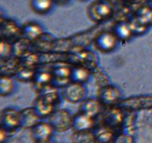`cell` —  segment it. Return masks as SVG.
<instances>
[{"label": "cell", "mask_w": 152, "mask_h": 143, "mask_svg": "<svg viewBox=\"0 0 152 143\" xmlns=\"http://www.w3.org/2000/svg\"><path fill=\"white\" fill-rule=\"evenodd\" d=\"M59 101L58 88L50 84L42 89L34 100L31 107L40 119L49 117L56 110Z\"/></svg>", "instance_id": "cell-1"}, {"label": "cell", "mask_w": 152, "mask_h": 143, "mask_svg": "<svg viewBox=\"0 0 152 143\" xmlns=\"http://www.w3.org/2000/svg\"><path fill=\"white\" fill-rule=\"evenodd\" d=\"M114 6L109 0H95L88 5L86 13L91 21L101 22L111 17Z\"/></svg>", "instance_id": "cell-2"}, {"label": "cell", "mask_w": 152, "mask_h": 143, "mask_svg": "<svg viewBox=\"0 0 152 143\" xmlns=\"http://www.w3.org/2000/svg\"><path fill=\"white\" fill-rule=\"evenodd\" d=\"M48 118V123L55 132L64 133L72 129L74 116L65 109L56 110Z\"/></svg>", "instance_id": "cell-3"}, {"label": "cell", "mask_w": 152, "mask_h": 143, "mask_svg": "<svg viewBox=\"0 0 152 143\" xmlns=\"http://www.w3.org/2000/svg\"><path fill=\"white\" fill-rule=\"evenodd\" d=\"M0 36L1 40H6L13 44L22 37V28L13 19L1 18L0 22Z\"/></svg>", "instance_id": "cell-4"}, {"label": "cell", "mask_w": 152, "mask_h": 143, "mask_svg": "<svg viewBox=\"0 0 152 143\" xmlns=\"http://www.w3.org/2000/svg\"><path fill=\"white\" fill-rule=\"evenodd\" d=\"M53 76L51 84L56 88L62 89L68 83L71 82V66L66 63H59L54 65L50 70Z\"/></svg>", "instance_id": "cell-5"}, {"label": "cell", "mask_w": 152, "mask_h": 143, "mask_svg": "<svg viewBox=\"0 0 152 143\" xmlns=\"http://www.w3.org/2000/svg\"><path fill=\"white\" fill-rule=\"evenodd\" d=\"M61 95L67 102L77 104L84 100L86 89L83 84L71 81L61 89Z\"/></svg>", "instance_id": "cell-6"}, {"label": "cell", "mask_w": 152, "mask_h": 143, "mask_svg": "<svg viewBox=\"0 0 152 143\" xmlns=\"http://www.w3.org/2000/svg\"><path fill=\"white\" fill-rule=\"evenodd\" d=\"M1 128L8 133L16 131L20 128V113L13 108L7 107L3 109L0 113Z\"/></svg>", "instance_id": "cell-7"}, {"label": "cell", "mask_w": 152, "mask_h": 143, "mask_svg": "<svg viewBox=\"0 0 152 143\" xmlns=\"http://www.w3.org/2000/svg\"><path fill=\"white\" fill-rule=\"evenodd\" d=\"M120 98L121 92L116 86L108 84L99 88L97 99L100 101L102 106L106 107H114L120 102Z\"/></svg>", "instance_id": "cell-8"}, {"label": "cell", "mask_w": 152, "mask_h": 143, "mask_svg": "<svg viewBox=\"0 0 152 143\" xmlns=\"http://www.w3.org/2000/svg\"><path fill=\"white\" fill-rule=\"evenodd\" d=\"M118 41V39L112 31H104L95 37L94 43L98 51L108 53L115 49Z\"/></svg>", "instance_id": "cell-9"}, {"label": "cell", "mask_w": 152, "mask_h": 143, "mask_svg": "<svg viewBox=\"0 0 152 143\" xmlns=\"http://www.w3.org/2000/svg\"><path fill=\"white\" fill-rule=\"evenodd\" d=\"M68 60L72 63L73 65L84 66L91 71L97 66L96 55L91 51L80 50L70 54L68 56Z\"/></svg>", "instance_id": "cell-10"}, {"label": "cell", "mask_w": 152, "mask_h": 143, "mask_svg": "<svg viewBox=\"0 0 152 143\" xmlns=\"http://www.w3.org/2000/svg\"><path fill=\"white\" fill-rule=\"evenodd\" d=\"M125 119V113L117 106L108 107L103 116L105 126L111 129L123 127Z\"/></svg>", "instance_id": "cell-11"}, {"label": "cell", "mask_w": 152, "mask_h": 143, "mask_svg": "<svg viewBox=\"0 0 152 143\" xmlns=\"http://www.w3.org/2000/svg\"><path fill=\"white\" fill-rule=\"evenodd\" d=\"M53 130L49 123L39 122L30 129V136L33 142H44L50 140Z\"/></svg>", "instance_id": "cell-12"}, {"label": "cell", "mask_w": 152, "mask_h": 143, "mask_svg": "<svg viewBox=\"0 0 152 143\" xmlns=\"http://www.w3.org/2000/svg\"><path fill=\"white\" fill-rule=\"evenodd\" d=\"M23 67L20 57L11 56L6 59L0 60V72L1 75L15 76L19 69Z\"/></svg>", "instance_id": "cell-13"}, {"label": "cell", "mask_w": 152, "mask_h": 143, "mask_svg": "<svg viewBox=\"0 0 152 143\" xmlns=\"http://www.w3.org/2000/svg\"><path fill=\"white\" fill-rule=\"evenodd\" d=\"M52 79L53 76L50 71L37 70L34 78L31 82V88L36 93H39L45 87L51 84Z\"/></svg>", "instance_id": "cell-14"}, {"label": "cell", "mask_w": 152, "mask_h": 143, "mask_svg": "<svg viewBox=\"0 0 152 143\" xmlns=\"http://www.w3.org/2000/svg\"><path fill=\"white\" fill-rule=\"evenodd\" d=\"M102 107L103 106L98 99L86 98L80 102L79 106V112L95 119L101 113Z\"/></svg>", "instance_id": "cell-15"}, {"label": "cell", "mask_w": 152, "mask_h": 143, "mask_svg": "<svg viewBox=\"0 0 152 143\" xmlns=\"http://www.w3.org/2000/svg\"><path fill=\"white\" fill-rule=\"evenodd\" d=\"M21 28L22 38L31 43L38 40L44 34L42 27L35 22H25Z\"/></svg>", "instance_id": "cell-16"}, {"label": "cell", "mask_w": 152, "mask_h": 143, "mask_svg": "<svg viewBox=\"0 0 152 143\" xmlns=\"http://www.w3.org/2000/svg\"><path fill=\"white\" fill-rule=\"evenodd\" d=\"M20 113V128L31 129L39 122L40 118L37 115L31 107H25L19 111Z\"/></svg>", "instance_id": "cell-17"}, {"label": "cell", "mask_w": 152, "mask_h": 143, "mask_svg": "<svg viewBox=\"0 0 152 143\" xmlns=\"http://www.w3.org/2000/svg\"><path fill=\"white\" fill-rule=\"evenodd\" d=\"M94 125V119L79 112L74 116L72 129L74 131H82L91 130Z\"/></svg>", "instance_id": "cell-18"}, {"label": "cell", "mask_w": 152, "mask_h": 143, "mask_svg": "<svg viewBox=\"0 0 152 143\" xmlns=\"http://www.w3.org/2000/svg\"><path fill=\"white\" fill-rule=\"evenodd\" d=\"M113 32L117 37L119 41L127 42L133 35L132 28L129 21L120 20L114 25Z\"/></svg>", "instance_id": "cell-19"}, {"label": "cell", "mask_w": 152, "mask_h": 143, "mask_svg": "<svg viewBox=\"0 0 152 143\" xmlns=\"http://www.w3.org/2000/svg\"><path fill=\"white\" fill-rule=\"evenodd\" d=\"M55 46V41L50 35L43 34L39 38L33 43L31 47L34 49V52L38 53H46L49 52Z\"/></svg>", "instance_id": "cell-20"}, {"label": "cell", "mask_w": 152, "mask_h": 143, "mask_svg": "<svg viewBox=\"0 0 152 143\" xmlns=\"http://www.w3.org/2000/svg\"><path fill=\"white\" fill-rule=\"evenodd\" d=\"M91 72V70L84 66L72 65L71 74V81L81 84L86 83L90 78Z\"/></svg>", "instance_id": "cell-21"}, {"label": "cell", "mask_w": 152, "mask_h": 143, "mask_svg": "<svg viewBox=\"0 0 152 143\" xmlns=\"http://www.w3.org/2000/svg\"><path fill=\"white\" fill-rule=\"evenodd\" d=\"M134 18L147 28L151 26L152 25V7L148 5L139 7L134 13Z\"/></svg>", "instance_id": "cell-22"}, {"label": "cell", "mask_w": 152, "mask_h": 143, "mask_svg": "<svg viewBox=\"0 0 152 143\" xmlns=\"http://www.w3.org/2000/svg\"><path fill=\"white\" fill-rule=\"evenodd\" d=\"M71 143H96L95 133L88 130L74 131L71 136Z\"/></svg>", "instance_id": "cell-23"}, {"label": "cell", "mask_w": 152, "mask_h": 143, "mask_svg": "<svg viewBox=\"0 0 152 143\" xmlns=\"http://www.w3.org/2000/svg\"><path fill=\"white\" fill-rule=\"evenodd\" d=\"M53 3V0H29L31 9L38 14H45L50 11Z\"/></svg>", "instance_id": "cell-24"}, {"label": "cell", "mask_w": 152, "mask_h": 143, "mask_svg": "<svg viewBox=\"0 0 152 143\" xmlns=\"http://www.w3.org/2000/svg\"><path fill=\"white\" fill-rule=\"evenodd\" d=\"M95 133L96 143H114L115 139L113 129L105 126L98 130Z\"/></svg>", "instance_id": "cell-25"}, {"label": "cell", "mask_w": 152, "mask_h": 143, "mask_svg": "<svg viewBox=\"0 0 152 143\" xmlns=\"http://www.w3.org/2000/svg\"><path fill=\"white\" fill-rule=\"evenodd\" d=\"M31 43L24 38L19 39L18 41L13 43V55L18 57H22L24 55L31 52Z\"/></svg>", "instance_id": "cell-26"}, {"label": "cell", "mask_w": 152, "mask_h": 143, "mask_svg": "<svg viewBox=\"0 0 152 143\" xmlns=\"http://www.w3.org/2000/svg\"><path fill=\"white\" fill-rule=\"evenodd\" d=\"M14 89V83L12 77L1 75L0 77V95L1 97L7 96L12 93Z\"/></svg>", "instance_id": "cell-27"}, {"label": "cell", "mask_w": 152, "mask_h": 143, "mask_svg": "<svg viewBox=\"0 0 152 143\" xmlns=\"http://www.w3.org/2000/svg\"><path fill=\"white\" fill-rule=\"evenodd\" d=\"M37 70L35 68H31V67H25L23 66L21 69L19 70L17 73L15 74V78L16 80L22 83H31L34 78V75Z\"/></svg>", "instance_id": "cell-28"}, {"label": "cell", "mask_w": 152, "mask_h": 143, "mask_svg": "<svg viewBox=\"0 0 152 143\" xmlns=\"http://www.w3.org/2000/svg\"><path fill=\"white\" fill-rule=\"evenodd\" d=\"M13 55V44L6 40H1L0 43V60L6 59Z\"/></svg>", "instance_id": "cell-29"}, {"label": "cell", "mask_w": 152, "mask_h": 143, "mask_svg": "<svg viewBox=\"0 0 152 143\" xmlns=\"http://www.w3.org/2000/svg\"><path fill=\"white\" fill-rule=\"evenodd\" d=\"M129 24H130V26L132 28V33H133V35L136 36H140L141 34H143L146 31L147 27L144 26L143 25H142L141 23H140L139 22L136 20L134 18H132V19L129 21Z\"/></svg>", "instance_id": "cell-30"}, {"label": "cell", "mask_w": 152, "mask_h": 143, "mask_svg": "<svg viewBox=\"0 0 152 143\" xmlns=\"http://www.w3.org/2000/svg\"><path fill=\"white\" fill-rule=\"evenodd\" d=\"M114 143H134V139L131 134L123 133L115 137Z\"/></svg>", "instance_id": "cell-31"}, {"label": "cell", "mask_w": 152, "mask_h": 143, "mask_svg": "<svg viewBox=\"0 0 152 143\" xmlns=\"http://www.w3.org/2000/svg\"><path fill=\"white\" fill-rule=\"evenodd\" d=\"M8 133H8L7 131L4 130V129L1 128V130H0V142L4 143V142L7 139V138H8Z\"/></svg>", "instance_id": "cell-32"}, {"label": "cell", "mask_w": 152, "mask_h": 143, "mask_svg": "<svg viewBox=\"0 0 152 143\" xmlns=\"http://www.w3.org/2000/svg\"><path fill=\"white\" fill-rule=\"evenodd\" d=\"M69 0H53V3H56V4H65V3L68 2Z\"/></svg>", "instance_id": "cell-33"}, {"label": "cell", "mask_w": 152, "mask_h": 143, "mask_svg": "<svg viewBox=\"0 0 152 143\" xmlns=\"http://www.w3.org/2000/svg\"><path fill=\"white\" fill-rule=\"evenodd\" d=\"M34 143H52L50 140H48V141H44V142H34Z\"/></svg>", "instance_id": "cell-34"}]
</instances>
